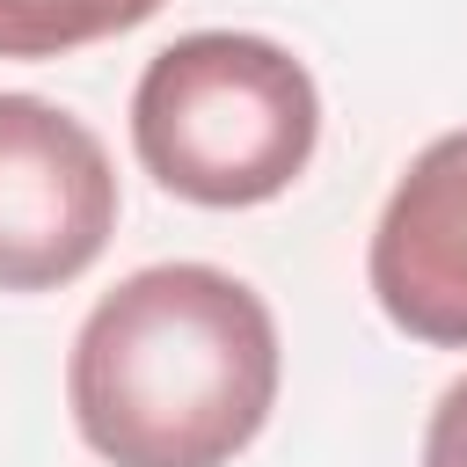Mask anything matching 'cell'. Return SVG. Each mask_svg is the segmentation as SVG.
Masks as SVG:
<instances>
[{
  "label": "cell",
  "mask_w": 467,
  "mask_h": 467,
  "mask_svg": "<svg viewBox=\"0 0 467 467\" xmlns=\"http://www.w3.org/2000/svg\"><path fill=\"white\" fill-rule=\"evenodd\" d=\"M66 401L109 467H226L270 423L277 321L234 270H131L80 321Z\"/></svg>",
  "instance_id": "6da1fadb"
},
{
  "label": "cell",
  "mask_w": 467,
  "mask_h": 467,
  "mask_svg": "<svg viewBox=\"0 0 467 467\" xmlns=\"http://www.w3.org/2000/svg\"><path fill=\"white\" fill-rule=\"evenodd\" d=\"M321 139L314 73L248 29H197L146 58L131 88V146L139 168L212 212L285 197Z\"/></svg>",
  "instance_id": "7a4b0ae2"
},
{
  "label": "cell",
  "mask_w": 467,
  "mask_h": 467,
  "mask_svg": "<svg viewBox=\"0 0 467 467\" xmlns=\"http://www.w3.org/2000/svg\"><path fill=\"white\" fill-rule=\"evenodd\" d=\"M117 234L102 139L44 95H0V292H51L95 270Z\"/></svg>",
  "instance_id": "3957f363"
},
{
  "label": "cell",
  "mask_w": 467,
  "mask_h": 467,
  "mask_svg": "<svg viewBox=\"0 0 467 467\" xmlns=\"http://www.w3.org/2000/svg\"><path fill=\"white\" fill-rule=\"evenodd\" d=\"M365 277L401 336L467 350V131H445L409 161L372 226Z\"/></svg>",
  "instance_id": "277c9868"
},
{
  "label": "cell",
  "mask_w": 467,
  "mask_h": 467,
  "mask_svg": "<svg viewBox=\"0 0 467 467\" xmlns=\"http://www.w3.org/2000/svg\"><path fill=\"white\" fill-rule=\"evenodd\" d=\"M161 0H0V58H58L153 22Z\"/></svg>",
  "instance_id": "5b68a950"
},
{
  "label": "cell",
  "mask_w": 467,
  "mask_h": 467,
  "mask_svg": "<svg viewBox=\"0 0 467 467\" xmlns=\"http://www.w3.org/2000/svg\"><path fill=\"white\" fill-rule=\"evenodd\" d=\"M423 467H467V372L438 394L431 431H423Z\"/></svg>",
  "instance_id": "8992f818"
}]
</instances>
